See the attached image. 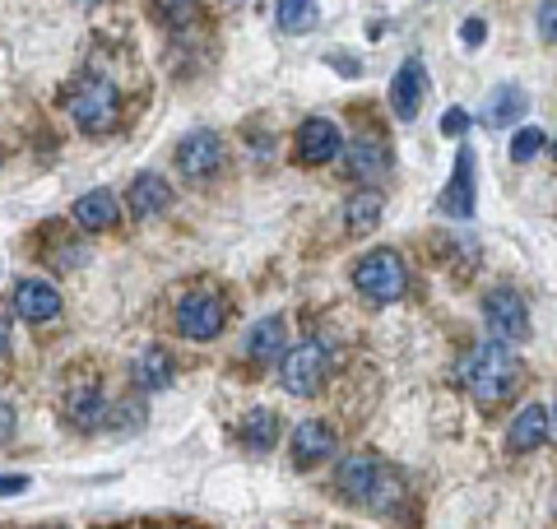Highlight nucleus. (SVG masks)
Masks as SVG:
<instances>
[{
    "mask_svg": "<svg viewBox=\"0 0 557 529\" xmlns=\"http://www.w3.org/2000/svg\"><path fill=\"white\" fill-rule=\"evenodd\" d=\"M5 348H10V321L0 316V353H5Z\"/></svg>",
    "mask_w": 557,
    "mask_h": 529,
    "instance_id": "2f4dec72",
    "label": "nucleus"
},
{
    "mask_svg": "<svg viewBox=\"0 0 557 529\" xmlns=\"http://www.w3.org/2000/svg\"><path fill=\"white\" fill-rule=\"evenodd\" d=\"M460 381H465V391L483 404V409H493V404H507L520 391L525 367H520L511 344L483 340L479 348H469V358L460 362Z\"/></svg>",
    "mask_w": 557,
    "mask_h": 529,
    "instance_id": "f257e3e1",
    "label": "nucleus"
},
{
    "mask_svg": "<svg viewBox=\"0 0 557 529\" xmlns=\"http://www.w3.org/2000/svg\"><path fill=\"white\" fill-rule=\"evenodd\" d=\"M548 414H553V422H557V404H553V409H548Z\"/></svg>",
    "mask_w": 557,
    "mask_h": 529,
    "instance_id": "473e14b6",
    "label": "nucleus"
},
{
    "mask_svg": "<svg viewBox=\"0 0 557 529\" xmlns=\"http://www.w3.org/2000/svg\"><path fill=\"white\" fill-rule=\"evenodd\" d=\"M172 381V358L168 348H145L135 362V385L139 391H163V385Z\"/></svg>",
    "mask_w": 557,
    "mask_h": 529,
    "instance_id": "4be33fe9",
    "label": "nucleus"
},
{
    "mask_svg": "<svg viewBox=\"0 0 557 529\" xmlns=\"http://www.w3.org/2000/svg\"><path fill=\"white\" fill-rule=\"evenodd\" d=\"M553 158H557V145H553Z\"/></svg>",
    "mask_w": 557,
    "mask_h": 529,
    "instance_id": "72a5a7b5",
    "label": "nucleus"
},
{
    "mask_svg": "<svg viewBox=\"0 0 557 529\" xmlns=\"http://www.w3.org/2000/svg\"><path fill=\"white\" fill-rule=\"evenodd\" d=\"M483 325L497 344H525L530 340V307L516 288H493L483 303Z\"/></svg>",
    "mask_w": 557,
    "mask_h": 529,
    "instance_id": "423d86ee",
    "label": "nucleus"
},
{
    "mask_svg": "<svg viewBox=\"0 0 557 529\" xmlns=\"http://www.w3.org/2000/svg\"><path fill=\"white\" fill-rule=\"evenodd\" d=\"M10 428H14V414H10V404H5V399H0V441H5V436H10Z\"/></svg>",
    "mask_w": 557,
    "mask_h": 529,
    "instance_id": "7c9ffc66",
    "label": "nucleus"
},
{
    "mask_svg": "<svg viewBox=\"0 0 557 529\" xmlns=\"http://www.w3.org/2000/svg\"><path fill=\"white\" fill-rule=\"evenodd\" d=\"M33 483L24 479V473H0V497H20V492H28Z\"/></svg>",
    "mask_w": 557,
    "mask_h": 529,
    "instance_id": "c756f323",
    "label": "nucleus"
},
{
    "mask_svg": "<svg viewBox=\"0 0 557 529\" xmlns=\"http://www.w3.org/2000/svg\"><path fill=\"white\" fill-rule=\"evenodd\" d=\"M14 311L33 325H47L61 316V293L51 288L47 279H20V284H14Z\"/></svg>",
    "mask_w": 557,
    "mask_h": 529,
    "instance_id": "1a4fd4ad",
    "label": "nucleus"
},
{
    "mask_svg": "<svg viewBox=\"0 0 557 529\" xmlns=\"http://www.w3.org/2000/svg\"><path fill=\"white\" fill-rule=\"evenodd\" d=\"M465 131H469V112H465V108H450V112L442 116V135L456 139V135H465Z\"/></svg>",
    "mask_w": 557,
    "mask_h": 529,
    "instance_id": "cd10ccee",
    "label": "nucleus"
},
{
    "mask_svg": "<svg viewBox=\"0 0 557 529\" xmlns=\"http://www.w3.org/2000/svg\"><path fill=\"white\" fill-rule=\"evenodd\" d=\"M288 348V330H284V316H265L256 321L251 334H247V358L251 362H278Z\"/></svg>",
    "mask_w": 557,
    "mask_h": 529,
    "instance_id": "2eb2a0df",
    "label": "nucleus"
},
{
    "mask_svg": "<svg viewBox=\"0 0 557 529\" xmlns=\"http://www.w3.org/2000/svg\"><path fill=\"white\" fill-rule=\"evenodd\" d=\"M196 5L200 0H153V14H159L168 28H186L190 20H196Z\"/></svg>",
    "mask_w": 557,
    "mask_h": 529,
    "instance_id": "393cba45",
    "label": "nucleus"
},
{
    "mask_svg": "<svg viewBox=\"0 0 557 529\" xmlns=\"http://www.w3.org/2000/svg\"><path fill=\"white\" fill-rule=\"evenodd\" d=\"M530 112V98H525V88L520 84H502V88H493L487 94V102H483V121L493 131H502V126H516L520 116Z\"/></svg>",
    "mask_w": 557,
    "mask_h": 529,
    "instance_id": "4468645a",
    "label": "nucleus"
},
{
    "mask_svg": "<svg viewBox=\"0 0 557 529\" xmlns=\"http://www.w3.org/2000/svg\"><path fill=\"white\" fill-rule=\"evenodd\" d=\"M548 432H553V414L544 409V404H525L507 428V446L511 451H539L548 441Z\"/></svg>",
    "mask_w": 557,
    "mask_h": 529,
    "instance_id": "f8f14e48",
    "label": "nucleus"
},
{
    "mask_svg": "<svg viewBox=\"0 0 557 529\" xmlns=\"http://www.w3.org/2000/svg\"><path fill=\"white\" fill-rule=\"evenodd\" d=\"M442 214H450V219H469L474 214V153H460L456 158V176H450V186L442 190Z\"/></svg>",
    "mask_w": 557,
    "mask_h": 529,
    "instance_id": "ddd939ff",
    "label": "nucleus"
},
{
    "mask_svg": "<svg viewBox=\"0 0 557 529\" xmlns=\"http://www.w3.org/2000/svg\"><path fill=\"white\" fill-rule=\"evenodd\" d=\"M325 377H330V348L321 340H307L298 348H288L284 362H278V381H284V391L298 395V399L317 395L325 385Z\"/></svg>",
    "mask_w": 557,
    "mask_h": 529,
    "instance_id": "20e7f679",
    "label": "nucleus"
},
{
    "mask_svg": "<svg viewBox=\"0 0 557 529\" xmlns=\"http://www.w3.org/2000/svg\"><path fill=\"white\" fill-rule=\"evenodd\" d=\"M423 88H428V70L418 57H409L405 65L395 70V79H391V112L399 121H413L418 116V102H423Z\"/></svg>",
    "mask_w": 557,
    "mask_h": 529,
    "instance_id": "9d476101",
    "label": "nucleus"
},
{
    "mask_svg": "<svg viewBox=\"0 0 557 529\" xmlns=\"http://www.w3.org/2000/svg\"><path fill=\"white\" fill-rule=\"evenodd\" d=\"M544 145H548V135L539 126H525V131H516V139H511V158L516 163H530V158L544 153Z\"/></svg>",
    "mask_w": 557,
    "mask_h": 529,
    "instance_id": "a878e982",
    "label": "nucleus"
},
{
    "mask_svg": "<svg viewBox=\"0 0 557 529\" xmlns=\"http://www.w3.org/2000/svg\"><path fill=\"white\" fill-rule=\"evenodd\" d=\"M70 214H75L79 227H89V233H102V227H116L121 205H116L112 190H89V196L75 200V209H70Z\"/></svg>",
    "mask_w": 557,
    "mask_h": 529,
    "instance_id": "a211bd4d",
    "label": "nucleus"
},
{
    "mask_svg": "<svg viewBox=\"0 0 557 529\" xmlns=\"http://www.w3.org/2000/svg\"><path fill=\"white\" fill-rule=\"evenodd\" d=\"M330 455H335V432L325 422H298V432H293V460L307 469V465L330 460Z\"/></svg>",
    "mask_w": 557,
    "mask_h": 529,
    "instance_id": "dca6fc26",
    "label": "nucleus"
},
{
    "mask_svg": "<svg viewBox=\"0 0 557 529\" xmlns=\"http://www.w3.org/2000/svg\"><path fill=\"white\" fill-rule=\"evenodd\" d=\"M335 488H339L344 502H358V506H372V510H395L405 502L399 473H391L376 455H344L339 469H335Z\"/></svg>",
    "mask_w": 557,
    "mask_h": 529,
    "instance_id": "f03ea898",
    "label": "nucleus"
},
{
    "mask_svg": "<svg viewBox=\"0 0 557 529\" xmlns=\"http://www.w3.org/2000/svg\"><path fill=\"white\" fill-rule=\"evenodd\" d=\"M386 172H391V149L381 145V139H354V149H348V176L381 182Z\"/></svg>",
    "mask_w": 557,
    "mask_h": 529,
    "instance_id": "6ab92c4d",
    "label": "nucleus"
},
{
    "mask_svg": "<svg viewBox=\"0 0 557 529\" xmlns=\"http://www.w3.org/2000/svg\"><path fill=\"white\" fill-rule=\"evenodd\" d=\"M483 38H487V24L483 20H465L460 24V42L465 47H483Z\"/></svg>",
    "mask_w": 557,
    "mask_h": 529,
    "instance_id": "c85d7f7f",
    "label": "nucleus"
},
{
    "mask_svg": "<svg viewBox=\"0 0 557 529\" xmlns=\"http://www.w3.org/2000/svg\"><path fill=\"white\" fill-rule=\"evenodd\" d=\"M70 422H75V428H84V432L108 422V399H102L98 385H79V391L70 395Z\"/></svg>",
    "mask_w": 557,
    "mask_h": 529,
    "instance_id": "412c9836",
    "label": "nucleus"
},
{
    "mask_svg": "<svg viewBox=\"0 0 557 529\" xmlns=\"http://www.w3.org/2000/svg\"><path fill=\"white\" fill-rule=\"evenodd\" d=\"M0 158H5V149H0Z\"/></svg>",
    "mask_w": 557,
    "mask_h": 529,
    "instance_id": "f704fd0d",
    "label": "nucleus"
},
{
    "mask_svg": "<svg viewBox=\"0 0 557 529\" xmlns=\"http://www.w3.org/2000/svg\"><path fill=\"white\" fill-rule=\"evenodd\" d=\"M274 24H278V33H307L317 24V0H278Z\"/></svg>",
    "mask_w": 557,
    "mask_h": 529,
    "instance_id": "b1692460",
    "label": "nucleus"
},
{
    "mask_svg": "<svg viewBox=\"0 0 557 529\" xmlns=\"http://www.w3.org/2000/svg\"><path fill=\"white\" fill-rule=\"evenodd\" d=\"M339 149H344V139L335 131V121L307 116L302 126H298V158H302V163H330Z\"/></svg>",
    "mask_w": 557,
    "mask_h": 529,
    "instance_id": "9b49d317",
    "label": "nucleus"
},
{
    "mask_svg": "<svg viewBox=\"0 0 557 529\" xmlns=\"http://www.w3.org/2000/svg\"><path fill=\"white\" fill-rule=\"evenodd\" d=\"M177 168L186 182H205L223 168V139L214 131H190L182 145H177Z\"/></svg>",
    "mask_w": 557,
    "mask_h": 529,
    "instance_id": "6e6552de",
    "label": "nucleus"
},
{
    "mask_svg": "<svg viewBox=\"0 0 557 529\" xmlns=\"http://www.w3.org/2000/svg\"><path fill=\"white\" fill-rule=\"evenodd\" d=\"M237 436H242V446H247V451L265 455V451H274V441H278V418L270 409H251L247 418H242Z\"/></svg>",
    "mask_w": 557,
    "mask_h": 529,
    "instance_id": "aec40b11",
    "label": "nucleus"
},
{
    "mask_svg": "<svg viewBox=\"0 0 557 529\" xmlns=\"http://www.w3.org/2000/svg\"><path fill=\"white\" fill-rule=\"evenodd\" d=\"M223 321H228V307H223L219 293H186L177 303V330H182V340H190V344L219 340Z\"/></svg>",
    "mask_w": 557,
    "mask_h": 529,
    "instance_id": "0eeeda50",
    "label": "nucleus"
},
{
    "mask_svg": "<svg viewBox=\"0 0 557 529\" xmlns=\"http://www.w3.org/2000/svg\"><path fill=\"white\" fill-rule=\"evenodd\" d=\"M168 205H172V190L159 172H139L131 182V214L135 219H153V214H163Z\"/></svg>",
    "mask_w": 557,
    "mask_h": 529,
    "instance_id": "f3484780",
    "label": "nucleus"
},
{
    "mask_svg": "<svg viewBox=\"0 0 557 529\" xmlns=\"http://www.w3.org/2000/svg\"><path fill=\"white\" fill-rule=\"evenodd\" d=\"M65 112L84 135H108L121 121V94L108 75H79L65 94Z\"/></svg>",
    "mask_w": 557,
    "mask_h": 529,
    "instance_id": "7ed1b4c3",
    "label": "nucleus"
},
{
    "mask_svg": "<svg viewBox=\"0 0 557 529\" xmlns=\"http://www.w3.org/2000/svg\"><path fill=\"white\" fill-rule=\"evenodd\" d=\"M354 288L362 297H372V303H395V297L409 288V270H405V260H399L395 251H372V256L358 260Z\"/></svg>",
    "mask_w": 557,
    "mask_h": 529,
    "instance_id": "39448f33",
    "label": "nucleus"
},
{
    "mask_svg": "<svg viewBox=\"0 0 557 529\" xmlns=\"http://www.w3.org/2000/svg\"><path fill=\"white\" fill-rule=\"evenodd\" d=\"M539 33H544L548 42H557V0H544V5H539Z\"/></svg>",
    "mask_w": 557,
    "mask_h": 529,
    "instance_id": "bb28decb",
    "label": "nucleus"
},
{
    "mask_svg": "<svg viewBox=\"0 0 557 529\" xmlns=\"http://www.w3.org/2000/svg\"><path fill=\"white\" fill-rule=\"evenodd\" d=\"M381 209H386V205H381L376 190H358V196L344 205V223H348V233H372V227L381 223Z\"/></svg>",
    "mask_w": 557,
    "mask_h": 529,
    "instance_id": "5701e85b",
    "label": "nucleus"
}]
</instances>
